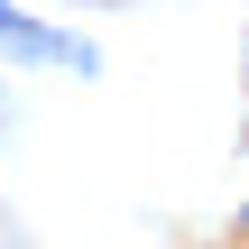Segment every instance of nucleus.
<instances>
[{"label":"nucleus","mask_w":249,"mask_h":249,"mask_svg":"<svg viewBox=\"0 0 249 249\" xmlns=\"http://www.w3.org/2000/svg\"><path fill=\"white\" fill-rule=\"evenodd\" d=\"M0 55H18V65H74V74H92V46H83V37H65V28H46V18H28V9H9V0H0Z\"/></svg>","instance_id":"obj_1"},{"label":"nucleus","mask_w":249,"mask_h":249,"mask_svg":"<svg viewBox=\"0 0 249 249\" xmlns=\"http://www.w3.org/2000/svg\"><path fill=\"white\" fill-rule=\"evenodd\" d=\"M0 120H9V102H0Z\"/></svg>","instance_id":"obj_2"},{"label":"nucleus","mask_w":249,"mask_h":249,"mask_svg":"<svg viewBox=\"0 0 249 249\" xmlns=\"http://www.w3.org/2000/svg\"><path fill=\"white\" fill-rule=\"evenodd\" d=\"M240 222H249V213H240Z\"/></svg>","instance_id":"obj_3"}]
</instances>
